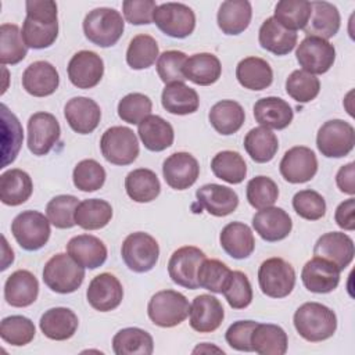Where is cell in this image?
I'll list each match as a JSON object with an SVG mask.
<instances>
[{
    "label": "cell",
    "mask_w": 355,
    "mask_h": 355,
    "mask_svg": "<svg viewBox=\"0 0 355 355\" xmlns=\"http://www.w3.org/2000/svg\"><path fill=\"white\" fill-rule=\"evenodd\" d=\"M22 24V39L26 47L40 50L50 47L58 36L57 4L51 0H28Z\"/></svg>",
    "instance_id": "cell-1"
},
{
    "label": "cell",
    "mask_w": 355,
    "mask_h": 355,
    "mask_svg": "<svg viewBox=\"0 0 355 355\" xmlns=\"http://www.w3.org/2000/svg\"><path fill=\"white\" fill-rule=\"evenodd\" d=\"M297 333L306 341L319 343L333 337L337 329L334 311L319 302H305L293 318Z\"/></svg>",
    "instance_id": "cell-2"
},
{
    "label": "cell",
    "mask_w": 355,
    "mask_h": 355,
    "mask_svg": "<svg viewBox=\"0 0 355 355\" xmlns=\"http://www.w3.org/2000/svg\"><path fill=\"white\" fill-rule=\"evenodd\" d=\"M85 279V268L69 254L53 255L43 268V282L54 293L69 294L76 291Z\"/></svg>",
    "instance_id": "cell-3"
},
{
    "label": "cell",
    "mask_w": 355,
    "mask_h": 355,
    "mask_svg": "<svg viewBox=\"0 0 355 355\" xmlns=\"http://www.w3.org/2000/svg\"><path fill=\"white\" fill-rule=\"evenodd\" d=\"M123 29V18L115 8H94L83 19L85 36L98 47L114 46L121 39Z\"/></svg>",
    "instance_id": "cell-4"
},
{
    "label": "cell",
    "mask_w": 355,
    "mask_h": 355,
    "mask_svg": "<svg viewBox=\"0 0 355 355\" xmlns=\"http://www.w3.org/2000/svg\"><path fill=\"white\" fill-rule=\"evenodd\" d=\"M190 312L187 298L175 290L155 293L147 305L150 320L159 327H175L186 320Z\"/></svg>",
    "instance_id": "cell-5"
},
{
    "label": "cell",
    "mask_w": 355,
    "mask_h": 355,
    "mask_svg": "<svg viewBox=\"0 0 355 355\" xmlns=\"http://www.w3.org/2000/svg\"><path fill=\"white\" fill-rule=\"evenodd\" d=\"M11 233L21 248L37 251L44 247L50 239V220L39 211H22L14 218Z\"/></svg>",
    "instance_id": "cell-6"
},
{
    "label": "cell",
    "mask_w": 355,
    "mask_h": 355,
    "mask_svg": "<svg viewBox=\"0 0 355 355\" xmlns=\"http://www.w3.org/2000/svg\"><path fill=\"white\" fill-rule=\"evenodd\" d=\"M121 255L130 270L144 273L155 266L159 257V245L151 234L136 232L123 240Z\"/></svg>",
    "instance_id": "cell-7"
},
{
    "label": "cell",
    "mask_w": 355,
    "mask_h": 355,
    "mask_svg": "<svg viewBox=\"0 0 355 355\" xmlns=\"http://www.w3.org/2000/svg\"><path fill=\"white\" fill-rule=\"evenodd\" d=\"M261 291L270 298L287 297L295 286V272L291 263L283 258H269L258 269Z\"/></svg>",
    "instance_id": "cell-8"
},
{
    "label": "cell",
    "mask_w": 355,
    "mask_h": 355,
    "mask_svg": "<svg viewBox=\"0 0 355 355\" xmlns=\"http://www.w3.org/2000/svg\"><path fill=\"white\" fill-rule=\"evenodd\" d=\"M103 157L114 165H129L139 155V140L126 126L108 128L100 140Z\"/></svg>",
    "instance_id": "cell-9"
},
{
    "label": "cell",
    "mask_w": 355,
    "mask_h": 355,
    "mask_svg": "<svg viewBox=\"0 0 355 355\" xmlns=\"http://www.w3.org/2000/svg\"><path fill=\"white\" fill-rule=\"evenodd\" d=\"M316 146L327 158L345 157L355 146V129L347 121L330 119L319 128Z\"/></svg>",
    "instance_id": "cell-10"
},
{
    "label": "cell",
    "mask_w": 355,
    "mask_h": 355,
    "mask_svg": "<svg viewBox=\"0 0 355 355\" xmlns=\"http://www.w3.org/2000/svg\"><path fill=\"white\" fill-rule=\"evenodd\" d=\"M153 22L165 35L175 39H184L196 28V15L183 3H162L155 8Z\"/></svg>",
    "instance_id": "cell-11"
},
{
    "label": "cell",
    "mask_w": 355,
    "mask_h": 355,
    "mask_svg": "<svg viewBox=\"0 0 355 355\" xmlns=\"http://www.w3.org/2000/svg\"><path fill=\"white\" fill-rule=\"evenodd\" d=\"M205 258L207 257L204 251L194 245H184L178 248L168 261L169 277L173 283L184 288L197 290V272Z\"/></svg>",
    "instance_id": "cell-12"
},
{
    "label": "cell",
    "mask_w": 355,
    "mask_h": 355,
    "mask_svg": "<svg viewBox=\"0 0 355 355\" xmlns=\"http://www.w3.org/2000/svg\"><path fill=\"white\" fill-rule=\"evenodd\" d=\"M295 55L304 71L312 75H320L333 67L336 60V49L324 39L306 36L298 44Z\"/></svg>",
    "instance_id": "cell-13"
},
{
    "label": "cell",
    "mask_w": 355,
    "mask_h": 355,
    "mask_svg": "<svg viewBox=\"0 0 355 355\" xmlns=\"http://www.w3.org/2000/svg\"><path fill=\"white\" fill-rule=\"evenodd\" d=\"M196 198L197 201L191 205V209L194 212H201V209H205L214 216L230 215L239 205L237 193L227 186L216 183L201 186L196 191Z\"/></svg>",
    "instance_id": "cell-14"
},
{
    "label": "cell",
    "mask_w": 355,
    "mask_h": 355,
    "mask_svg": "<svg viewBox=\"0 0 355 355\" xmlns=\"http://www.w3.org/2000/svg\"><path fill=\"white\" fill-rule=\"evenodd\" d=\"M61 135L57 118L50 112H36L28 121V148L33 155H46Z\"/></svg>",
    "instance_id": "cell-15"
},
{
    "label": "cell",
    "mask_w": 355,
    "mask_h": 355,
    "mask_svg": "<svg viewBox=\"0 0 355 355\" xmlns=\"http://www.w3.org/2000/svg\"><path fill=\"white\" fill-rule=\"evenodd\" d=\"M279 169L288 183H305L316 175L318 159L309 147L295 146L284 153Z\"/></svg>",
    "instance_id": "cell-16"
},
{
    "label": "cell",
    "mask_w": 355,
    "mask_h": 355,
    "mask_svg": "<svg viewBox=\"0 0 355 355\" xmlns=\"http://www.w3.org/2000/svg\"><path fill=\"white\" fill-rule=\"evenodd\" d=\"M68 78L78 89H92L97 86L104 75L103 58L90 50H80L68 62Z\"/></svg>",
    "instance_id": "cell-17"
},
{
    "label": "cell",
    "mask_w": 355,
    "mask_h": 355,
    "mask_svg": "<svg viewBox=\"0 0 355 355\" xmlns=\"http://www.w3.org/2000/svg\"><path fill=\"white\" fill-rule=\"evenodd\" d=\"M89 305L100 312H108L119 306L123 298L121 282L112 273H100L92 279L86 290Z\"/></svg>",
    "instance_id": "cell-18"
},
{
    "label": "cell",
    "mask_w": 355,
    "mask_h": 355,
    "mask_svg": "<svg viewBox=\"0 0 355 355\" xmlns=\"http://www.w3.org/2000/svg\"><path fill=\"white\" fill-rule=\"evenodd\" d=\"M340 273L341 270L333 262L320 257H313L304 265L301 270V280L308 291L327 294L337 288L340 283Z\"/></svg>",
    "instance_id": "cell-19"
},
{
    "label": "cell",
    "mask_w": 355,
    "mask_h": 355,
    "mask_svg": "<svg viewBox=\"0 0 355 355\" xmlns=\"http://www.w3.org/2000/svg\"><path fill=\"white\" fill-rule=\"evenodd\" d=\"M162 175L166 184L172 189L186 190L198 179L200 165L190 153H173L164 161Z\"/></svg>",
    "instance_id": "cell-20"
},
{
    "label": "cell",
    "mask_w": 355,
    "mask_h": 355,
    "mask_svg": "<svg viewBox=\"0 0 355 355\" xmlns=\"http://www.w3.org/2000/svg\"><path fill=\"white\" fill-rule=\"evenodd\" d=\"M355 248L352 239L343 232H329L322 234L313 247V255L333 262L344 270L354 259Z\"/></svg>",
    "instance_id": "cell-21"
},
{
    "label": "cell",
    "mask_w": 355,
    "mask_h": 355,
    "mask_svg": "<svg viewBox=\"0 0 355 355\" xmlns=\"http://www.w3.org/2000/svg\"><path fill=\"white\" fill-rule=\"evenodd\" d=\"M189 316L193 330L198 333H212L222 324L225 311L216 297L201 294L193 300Z\"/></svg>",
    "instance_id": "cell-22"
},
{
    "label": "cell",
    "mask_w": 355,
    "mask_h": 355,
    "mask_svg": "<svg viewBox=\"0 0 355 355\" xmlns=\"http://www.w3.org/2000/svg\"><path fill=\"white\" fill-rule=\"evenodd\" d=\"M64 115L69 128L79 135L92 133L100 123L101 111L98 104L89 97H73L64 107Z\"/></svg>",
    "instance_id": "cell-23"
},
{
    "label": "cell",
    "mask_w": 355,
    "mask_h": 355,
    "mask_svg": "<svg viewBox=\"0 0 355 355\" xmlns=\"http://www.w3.org/2000/svg\"><path fill=\"white\" fill-rule=\"evenodd\" d=\"M252 226L261 239L273 243L280 241L290 234L293 222L283 208L266 207L252 216Z\"/></svg>",
    "instance_id": "cell-24"
},
{
    "label": "cell",
    "mask_w": 355,
    "mask_h": 355,
    "mask_svg": "<svg viewBox=\"0 0 355 355\" xmlns=\"http://www.w3.org/2000/svg\"><path fill=\"white\" fill-rule=\"evenodd\" d=\"M60 85V76L49 61H35L26 67L22 73V86L26 93L35 97L53 94Z\"/></svg>",
    "instance_id": "cell-25"
},
{
    "label": "cell",
    "mask_w": 355,
    "mask_h": 355,
    "mask_svg": "<svg viewBox=\"0 0 355 355\" xmlns=\"http://www.w3.org/2000/svg\"><path fill=\"white\" fill-rule=\"evenodd\" d=\"M39 294V282L26 269L12 272L4 283V298L8 305L25 308L32 305Z\"/></svg>",
    "instance_id": "cell-26"
},
{
    "label": "cell",
    "mask_w": 355,
    "mask_h": 355,
    "mask_svg": "<svg viewBox=\"0 0 355 355\" xmlns=\"http://www.w3.org/2000/svg\"><path fill=\"white\" fill-rule=\"evenodd\" d=\"M294 116L291 105L280 97H263L254 104V118L265 128L282 130L287 128Z\"/></svg>",
    "instance_id": "cell-27"
},
{
    "label": "cell",
    "mask_w": 355,
    "mask_h": 355,
    "mask_svg": "<svg viewBox=\"0 0 355 355\" xmlns=\"http://www.w3.org/2000/svg\"><path fill=\"white\" fill-rule=\"evenodd\" d=\"M79 320L73 311L65 306H55L47 309L39 322L42 333L55 341H64L71 338L78 329Z\"/></svg>",
    "instance_id": "cell-28"
},
{
    "label": "cell",
    "mask_w": 355,
    "mask_h": 355,
    "mask_svg": "<svg viewBox=\"0 0 355 355\" xmlns=\"http://www.w3.org/2000/svg\"><path fill=\"white\" fill-rule=\"evenodd\" d=\"M67 252L83 268L96 269L107 259V247L96 236L78 234L67 244Z\"/></svg>",
    "instance_id": "cell-29"
},
{
    "label": "cell",
    "mask_w": 355,
    "mask_h": 355,
    "mask_svg": "<svg viewBox=\"0 0 355 355\" xmlns=\"http://www.w3.org/2000/svg\"><path fill=\"white\" fill-rule=\"evenodd\" d=\"M219 243L223 251L234 259L248 258L255 248L252 230L243 222L227 223L219 234Z\"/></svg>",
    "instance_id": "cell-30"
},
{
    "label": "cell",
    "mask_w": 355,
    "mask_h": 355,
    "mask_svg": "<svg viewBox=\"0 0 355 355\" xmlns=\"http://www.w3.org/2000/svg\"><path fill=\"white\" fill-rule=\"evenodd\" d=\"M311 18L304 28L306 36H316L327 40L340 29V12L337 7L329 1H311Z\"/></svg>",
    "instance_id": "cell-31"
},
{
    "label": "cell",
    "mask_w": 355,
    "mask_h": 355,
    "mask_svg": "<svg viewBox=\"0 0 355 355\" xmlns=\"http://www.w3.org/2000/svg\"><path fill=\"white\" fill-rule=\"evenodd\" d=\"M297 33L282 26L273 17L266 18L258 32V40L262 49L276 55H286L297 44Z\"/></svg>",
    "instance_id": "cell-32"
},
{
    "label": "cell",
    "mask_w": 355,
    "mask_h": 355,
    "mask_svg": "<svg viewBox=\"0 0 355 355\" xmlns=\"http://www.w3.org/2000/svg\"><path fill=\"white\" fill-rule=\"evenodd\" d=\"M137 133L150 151L159 153L172 146L175 133L172 125L159 115H148L137 125Z\"/></svg>",
    "instance_id": "cell-33"
},
{
    "label": "cell",
    "mask_w": 355,
    "mask_h": 355,
    "mask_svg": "<svg viewBox=\"0 0 355 355\" xmlns=\"http://www.w3.org/2000/svg\"><path fill=\"white\" fill-rule=\"evenodd\" d=\"M32 179L22 169H8L0 176V200L6 205L17 207L24 204L32 196Z\"/></svg>",
    "instance_id": "cell-34"
},
{
    "label": "cell",
    "mask_w": 355,
    "mask_h": 355,
    "mask_svg": "<svg viewBox=\"0 0 355 355\" xmlns=\"http://www.w3.org/2000/svg\"><path fill=\"white\" fill-rule=\"evenodd\" d=\"M252 17L251 3L247 0H227L219 7L216 21L225 35H240L244 32Z\"/></svg>",
    "instance_id": "cell-35"
},
{
    "label": "cell",
    "mask_w": 355,
    "mask_h": 355,
    "mask_svg": "<svg viewBox=\"0 0 355 355\" xmlns=\"http://www.w3.org/2000/svg\"><path fill=\"white\" fill-rule=\"evenodd\" d=\"M222 73L219 58L211 53H197L190 55L183 67V75L190 82L200 86L215 83Z\"/></svg>",
    "instance_id": "cell-36"
},
{
    "label": "cell",
    "mask_w": 355,
    "mask_h": 355,
    "mask_svg": "<svg viewBox=\"0 0 355 355\" xmlns=\"http://www.w3.org/2000/svg\"><path fill=\"white\" fill-rule=\"evenodd\" d=\"M288 338L286 331L272 323H258L251 333L252 351L261 355H284Z\"/></svg>",
    "instance_id": "cell-37"
},
{
    "label": "cell",
    "mask_w": 355,
    "mask_h": 355,
    "mask_svg": "<svg viewBox=\"0 0 355 355\" xmlns=\"http://www.w3.org/2000/svg\"><path fill=\"white\" fill-rule=\"evenodd\" d=\"M236 78L248 90H263L272 85L273 71L263 58L247 57L237 64Z\"/></svg>",
    "instance_id": "cell-38"
},
{
    "label": "cell",
    "mask_w": 355,
    "mask_h": 355,
    "mask_svg": "<svg viewBox=\"0 0 355 355\" xmlns=\"http://www.w3.org/2000/svg\"><path fill=\"white\" fill-rule=\"evenodd\" d=\"M161 103L162 107L173 115H187L198 110L200 98L194 89L183 82H175L164 87Z\"/></svg>",
    "instance_id": "cell-39"
},
{
    "label": "cell",
    "mask_w": 355,
    "mask_h": 355,
    "mask_svg": "<svg viewBox=\"0 0 355 355\" xmlns=\"http://www.w3.org/2000/svg\"><path fill=\"white\" fill-rule=\"evenodd\" d=\"M208 119L218 133L229 136L240 130L244 123L245 114L237 101L222 100L211 107Z\"/></svg>",
    "instance_id": "cell-40"
},
{
    "label": "cell",
    "mask_w": 355,
    "mask_h": 355,
    "mask_svg": "<svg viewBox=\"0 0 355 355\" xmlns=\"http://www.w3.org/2000/svg\"><path fill=\"white\" fill-rule=\"evenodd\" d=\"M125 190L133 201L150 202L158 197L161 184L155 172L147 168H137L126 175Z\"/></svg>",
    "instance_id": "cell-41"
},
{
    "label": "cell",
    "mask_w": 355,
    "mask_h": 355,
    "mask_svg": "<svg viewBox=\"0 0 355 355\" xmlns=\"http://www.w3.org/2000/svg\"><path fill=\"white\" fill-rule=\"evenodd\" d=\"M244 148L252 161L265 164L273 159L279 150L277 136L265 126L252 128L244 137Z\"/></svg>",
    "instance_id": "cell-42"
},
{
    "label": "cell",
    "mask_w": 355,
    "mask_h": 355,
    "mask_svg": "<svg viewBox=\"0 0 355 355\" xmlns=\"http://www.w3.org/2000/svg\"><path fill=\"white\" fill-rule=\"evenodd\" d=\"M112 349L116 355H151L154 341L143 329L125 327L114 336Z\"/></svg>",
    "instance_id": "cell-43"
},
{
    "label": "cell",
    "mask_w": 355,
    "mask_h": 355,
    "mask_svg": "<svg viewBox=\"0 0 355 355\" xmlns=\"http://www.w3.org/2000/svg\"><path fill=\"white\" fill-rule=\"evenodd\" d=\"M112 218V207L101 198H87L79 202L75 211V222L85 230H97L108 225Z\"/></svg>",
    "instance_id": "cell-44"
},
{
    "label": "cell",
    "mask_w": 355,
    "mask_h": 355,
    "mask_svg": "<svg viewBox=\"0 0 355 355\" xmlns=\"http://www.w3.org/2000/svg\"><path fill=\"white\" fill-rule=\"evenodd\" d=\"M312 6L306 0H282L275 7L273 18L288 31L304 29L311 18Z\"/></svg>",
    "instance_id": "cell-45"
},
{
    "label": "cell",
    "mask_w": 355,
    "mask_h": 355,
    "mask_svg": "<svg viewBox=\"0 0 355 355\" xmlns=\"http://www.w3.org/2000/svg\"><path fill=\"white\" fill-rule=\"evenodd\" d=\"M211 169L218 179L230 184H239L245 179L247 165L237 151L225 150L218 153L211 161Z\"/></svg>",
    "instance_id": "cell-46"
},
{
    "label": "cell",
    "mask_w": 355,
    "mask_h": 355,
    "mask_svg": "<svg viewBox=\"0 0 355 355\" xmlns=\"http://www.w3.org/2000/svg\"><path fill=\"white\" fill-rule=\"evenodd\" d=\"M159 50L155 39L141 33L135 36L126 50V62L132 69L150 68L159 57Z\"/></svg>",
    "instance_id": "cell-47"
},
{
    "label": "cell",
    "mask_w": 355,
    "mask_h": 355,
    "mask_svg": "<svg viewBox=\"0 0 355 355\" xmlns=\"http://www.w3.org/2000/svg\"><path fill=\"white\" fill-rule=\"evenodd\" d=\"M26 57V44L24 43L19 28L14 24L0 26V62L3 65H15Z\"/></svg>",
    "instance_id": "cell-48"
},
{
    "label": "cell",
    "mask_w": 355,
    "mask_h": 355,
    "mask_svg": "<svg viewBox=\"0 0 355 355\" xmlns=\"http://www.w3.org/2000/svg\"><path fill=\"white\" fill-rule=\"evenodd\" d=\"M232 270L219 259H204L197 272L198 287L205 288L211 293L222 294L226 287Z\"/></svg>",
    "instance_id": "cell-49"
},
{
    "label": "cell",
    "mask_w": 355,
    "mask_h": 355,
    "mask_svg": "<svg viewBox=\"0 0 355 355\" xmlns=\"http://www.w3.org/2000/svg\"><path fill=\"white\" fill-rule=\"evenodd\" d=\"M319 79L304 69L293 71L286 79V92L297 103L305 104L312 101L319 94Z\"/></svg>",
    "instance_id": "cell-50"
},
{
    "label": "cell",
    "mask_w": 355,
    "mask_h": 355,
    "mask_svg": "<svg viewBox=\"0 0 355 355\" xmlns=\"http://www.w3.org/2000/svg\"><path fill=\"white\" fill-rule=\"evenodd\" d=\"M79 200L71 194H60L53 197L46 207V215L57 229H71L76 225L75 211Z\"/></svg>",
    "instance_id": "cell-51"
},
{
    "label": "cell",
    "mask_w": 355,
    "mask_h": 355,
    "mask_svg": "<svg viewBox=\"0 0 355 355\" xmlns=\"http://www.w3.org/2000/svg\"><path fill=\"white\" fill-rule=\"evenodd\" d=\"M36 334L33 322L22 315H11L1 320L0 336L11 345L21 347L29 344Z\"/></svg>",
    "instance_id": "cell-52"
},
{
    "label": "cell",
    "mask_w": 355,
    "mask_h": 355,
    "mask_svg": "<svg viewBox=\"0 0 355 355\" xmlns=\"http://www.w3.org/2000/svg\"><path fill=\"white\" fill-rule=\"evenodd\" d=\"M72 180L80 191H96L105 182V171L96 159H82L73 168Z\"/></svg>",
    "instance_id": "cell-53"
},
{
    "label": "cell",
    "mask_w": 355,
    "mask_h": 355,
    "mask_svg": "<svg viewBox=\"0 0 355 355\" xmlns=\"http://www.w3.org/2000/svg\"><path fill=\"white\" fill-rule=\"evenodd\" d=\"M279 197V187L268 176H255L247 183V200L255 209L272 207Z\"/></svg>",
    "instance_id": "cell-54"
},
{
    "label": "cell",
    "mask_w": 355,
    "mask_h": 355,
    "mask_svg": "<svg viewBox=\"0 0 355 355\" xmlns=\"http://www.w3.org/2000/svg\"><path fill=\"white\" fill-rule=\"evenodd\" d=\"M153 101L143 93H129L118 103V115L123 122L139 125L144 118L151 115Z\"/></svg>",
    "instance_id": "cell-55"
},
{
    "label": "cell",
    "mask_w": 355,
    "mask_h": 355,
    "mask_svg": "<svg viewBox=\"0 0 355 355\" xmlns=\"http://www.w3.org/2000/svg\"><path fill=\"white\" fill-rule=\"evenodd\" d=\"M222 294L233 309L247 308L252 301V288L247 275L240 270H232V276Z\"/></svg>",
    "instance_id": "cell-56"
},
{
    "label": "cell",
    "mask_w": 355,
    "mask_h": 355,
    "mask_svg": "<svg viewBox=\"0 0 355 355\" xmlns=\"http://www.w3.org/2000/svg\"><path fill=\"white\" fill-rule=\"evenodd\" d=\"M293 208L298 216L306 220H318L326 214V201L315 190H300L293 197Z\"/></svg>",
    "instance_id": "cell-57"
},
{
    "label": "cell",
    "mask_w": 355,
    "mask_h": 355,
    "mask_svg": "<svg viewBox=\"0 0 355 355\" xmlns=\"http://www.w3.org/2000/svg\"><path fill=\"white\" fill-rule=\"evenodd\" d=\"M187 57L183 51L168 50L164 51L157 60V73L165 85L186 80L183 75V67Z\"/></svg>",
    "instance_id": "cell-58"
},
{
    "label": "cell",
    "mask_w": 355,
    "mask_h": 355,
    "mask_svg": "<svg viewBox=\"0 0 355 355\" xmlns=\"http://www.w3.org/2000/svg\"><path fill=\"white\" fill-rule=\"evenodd\" d=\"M1 122H3V141L7 140V133H11L10 147L7 148L6 153H3V162H1L0 168H4V166H7V164H10L15 159V157L21 148L24 132H22V126H21L18 118L14 114H11L4 104L1 105Z\"/></svg>",
    "instance_id": "cell-59"
},
{
    "label": "cell",
    "mask_w": 355,
    "mask_h": 355,
    "mask_svg": "<svg viewBox=\"0 0 355 355\" xmlns=\"http://www.w3.org/2000/svg\"><path fill=\"white\" fill-rule=\"evenodd\" d=\"M258 322L255 320H237L229 326L225 333L226 343L236 351L252 352L251 333Z\"/></svg>",
    "instance_id": "cell-60"
},
{
    "label": "cell",
    "mask_w": 355,
    "mask_h": 355,
    "mask_svg": "<svg viewBox=\"0 0 355 355\" xmlns=\"http://www.w3.org/2000/svg\"><path fill=\"white\" fill-rule=\"evenodd\" d=\"M155 8L157 4L153 0H125L122 3L125 19L132 25L151 24Z\"/></svg>",
    "instance_id": "cell-61"
},
{
    "label": "cell",
    "mask_w": 355,
    "mask_h": 355,
    "mask_svg": "<svg viewBox=\"0 0 355 355\" xmlns=\"http://www.w3.org/2000/svg\"><path fill=\"white\" fill-rule=\"evenodd\" d=\"M354 212H355V200L351 197L345 201H343L337 208H336V214H334V219L336 223L344 229V230H354L355 229V218H354Z\"/></svg>",
    "instance_id": "cell-62"
},
{
    "label": "cell",
    "mask_w": 355,
    "mask_h": 355,
    "mask_svg": "<svg viewBox=\"0 0 355 355\" xmlns=\"http://www.w3.org/2000/svg\"><path fill=\"white\" fill-rule=\"evenodd\" d=\"M355 164L348 162L347 165H343L337 175H336V183L340 191L354 196L355 193Z\"/></svg>",
    "instance_id": "cell-63"
}]
</instances>
